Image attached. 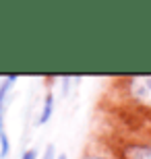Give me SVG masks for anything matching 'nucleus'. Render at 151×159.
Wrapping results in <instances>:
<instances>
[{"mask_svg": "<svg viewBox=\"0 0 151 159\" xmlns=\"http://www.w3.org/2000/svg\"><path fill=\"white\" fill-rule=\"evenodd\" d=\"M126 159H151V147L149 145H130L124 149Z\"/></svg>", "mask_w": 151, "mask_h": 159, "instance_id": "f03ea898", "label": "nucleus"}, {"mask_svg": "<svg viewBox=\"0 0 151 159\" xmlns=\"http://www.w3.org/2000/svg\"><path fill=\"white\" fill-rule=\"evenodd\" d=\"M21 159H37V151H35V149H27V151L21 155Z\"/></svg>", "mask_w": 151, "mask_h": 159, "instance_id": "39448f33", "label": "nucleus"}, {"mask_svg": "<svg viewBox=\"0 0 151 159\" xmlns=\"http://www.w3.org/2000/svg\"><path fill=\"white\" fill-rule=\"evenodd\" d=\"M130 91L133 97L141 103L151 106V77H137L130 81Z\"/></svg>", "mask_w": 151, "mask_h": 159, "instance_id": "f257e3e1", "label": "nucleus"}, {"mask_svg": "<svg viewBox=\"0 0 151 159\" xmlns=\"http://www.w3.org/2000/svg\"><path fill=\"white\" fill-rule=\"evenodd\" d=\"M58 159H68V157H66V155H60V157Z\"/></svg>", "mask_w": 151, "mask_h": 159, "instance_id": "0eeeda50", "label": "nucleus"}, {"mask_svg": "<svg viewBox=\"0 0 151 159\" xmlns=\"http://www.w3.org/2000/svg\"><path fill=\"white\" fill-rule=\"evenodd\" d=\"M52 114H54V97H52V93H48L46 99H44V107H41V114H40V120H37V124L41 126V124L50 122Z\"/></svg>", "mask_w": 151, "mask_h": 159, "instance_id": "7ed1b4c3", "label": "nucleus"}, {"mask_svg": "<svg viewBox=\"0 0 151 159\" xmlns=\"http://www.w3.org/2000/svg\"><path fill=\"white\" fill-rule=\"evenodd\" d=\"M41 159H58V157H56V147H54V145H48L46 153H44V157H41Z\"/></svg>", "mask_w": 151, "mask_h": 159, "instance_id": "20e7f679", "label": "nucleus"}, {"mask_svg": "<svg viewBox=\"0 0 151 159\" xmlns=\"http://www.w3.org/2000/svg\"><path fill=\"white\" fill-rule=\"evenodd\" d=\"M85 159H106V157H85Z\"/></svg>", "mask_w": 151, "mask_h": 159, "instance_id": "423d86ee", "label": "nucleus"}]
</instances>
